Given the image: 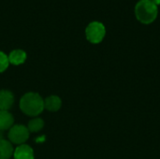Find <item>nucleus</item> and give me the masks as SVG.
Masks as SVG:
<instances>
[{"mask_svg": "<svg viewBox=\"0 0 160 159\" xmlns=\"http://www.w3.org/2000/svg\"><path fill=\"white\" fill-rule=\"evenodd\" d=\"M20 108L29 116H38L44 110V100L37 93H27L20 100Z\"/></svg>", "mask_w": 160, "mask_h": 159, "instance_id": "nucleus-1", "label": "nucleus"}, {"mask_svg": "<svg viewBox=\"0 0 160 159\" xmlns=\"http://www.w3.org/2000/svg\"><path fill=\"white\" fill-rule=\"evenodd\" d=\"M135 13L140 22L150 23L156 20L158 13V7L152 0H140L136 4Z\"/></svg>", "mask_w": 160, "mask_h": 159, "instance_id": "nucleus-2", "label": "nucleus"}, {"mask_svg": "<svg viewBox=\"0 0 160 159\" xmlns=\"http://www.w3.org/2000/svg\"><path fill=\"white\" fill-rule=\"evenodd\" d=\"M85 35H86V38L91 43L94 44L99 43L103 40L106 35L105 25L98 21L91 22L85 29Z\"/></svg>", "mask_w": 160, "mask_h": 159, "instance_id": "nucleus-3", "label": "nucleus"}, {"mask_svg": "<svg viewBox=\"0 0 160 159\" xmlns=\"http://www.w3.org/2000/svg\"><path fill=\"white\" fill-rule=\"evenodd\" d=\"M29 138V130L22 125L12 126L8 132V139L12 143L21 145L23 144Z\"/></svg>", "mask_w": 160, "mask_h": 159, "instance_id": "nucleus-4", "label": "nucleus"}, {"mask_svg": "<svg viewBox=\"0 0 160 159\" xmlns=\"http://www.w3.org/2000/svg\"><path fill=\"white\" fill-rule=\"evenodd\" d=\"M13 157L14 159H34V152L30 146L21 144L15 149Z\"/></svg>", "mask_w": 160, "mask_h": 159, "instance_id": "nucleus-5", "label": "nucleus"}, {"mask_svg": "<svg viewBox=\"0 0 160 159\" xmlns=\"http://www.w3.org/2000/svg\"><path fill=\"white\" fill-rule=\"evenodd\" d=\"M14 102L13 94L8 90L0 91V111H8Z\"/></svg>", "mask_w": 160, "mask_h": 159, "instance_id": "nucleus-6", "label": "nucleus"}, {"mask_svg": "<svg viewBox=\"0 0 160 159\" xmlns=\"http://www.w3.org/2000/svg\"><path fill=\"white\" fill-rule=\"evenodd\" d=\"M13 121V116L8 111H0V131L10 129Z\"/></svg>", "mask_w": 160, "mask_h": 159, "instance_id": "nucleus-7", "label": "nucleus"}, {"mask_svg": "<svg viewBox=\"0 0 160 159\" xmlns=\"http://www.w3.org/2000/svg\"><path fill=\"white\" fill-rule=\"evenodd\" d=\"M26 60V53L22 50H14L8 55V61L12 65L18 66L24 63Z\"/></svg>", "mask_w": 160, "mask_h": 159, "instance_id": "nucleus-8", "label": "nucleus"}, {"mask_svg": "<svg viewBox=\"0 0 160 159\" xmlns=\"http://www.w3.org/2000/svg\"><path fill=\"white\" fill-rule=\"evenodd\" d=\"M62 105V101L57 96H50L44 100V107L50 112H57Z\"/></svg>", "mask_w": 160, "mask_h": 159, "instance_id": "nucleus-9", "label": "nucleus"}, {"mask_svg": "<svg viewBox=\"0 0 160 159\" xmlns=\"http://www.w3.org/2000/svg\"><path fill=\"white\" fill-rule=\"evenodd\" d=\"M13 153L11 143L6 140H0V159H9Z\"/></svg>", "mask_w": 160, "mask_h": 159, "instance_id": "nucleus-10", "label": "nucleus"}, {"mask_svg": "<svg viewBox=\"0 0 160 159\" xmlns=\"http://www.w3.org/2000/svg\"><path fill=\"white\" fill-rule=\"evenodd\" d=\"M44 127V122L41 118H34L28 123L27 128L29 132H38Z\"/></svg>", "mask_w": 160, "mask_h": 159, "instance_id": "nucleus-11", "label": "nucleus"}, {"mask_svg": "<svg viewBox=\"0 0 160 159\" xmlns=\"http://www.w3.org/2000/svg\"><path fill=\"white\" fill-rule=\"evenodd\" d=\"M8 64H9L8 56H7V54L4 53L3 52H0V73L8 68Z\"/></svg>", "mask_w": 160, "mask_h": 159, "instance_id": "nucleus-12", "label": "nucleus"}, {"mask_svg": "<svg viewBox=\"0 0 160 159\" xmlns=\"http://www.w3.org/2000/svg\"><path fill=\"white\" fill-rule=\"evenodd\" d=\"M156 5H159L160 4V0H152Z\"/></svg>", "mask_w": 160, "mask_h": 159, "instance_id": "nucleus-13", "label": "nucleus"}]
</instances>
